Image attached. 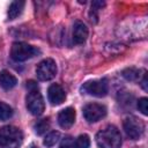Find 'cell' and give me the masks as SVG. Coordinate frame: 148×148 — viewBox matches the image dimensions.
I'll return each instance as SVG.
<instances>
[{
    "label": "cell",
    "mask_w": 148,
    "mask_h": 148,
    "mask_svg": "<svg viewBox=\"0 0 148 148\" xmlns=\"http://www.w3.org/2000/svg\"><path fill=\"white\" fill-rule=\"evenodd\" d=\"M13 109L9 104L5 102H0V121L8 120L13 117Z\"/></svg>",
    "instance_id": "14"
},
{
    "label": "cell",
    "mask_w": 148,
    "mask_h": 148,
    "mask_svg": "<svg viewBox=\"0 0 148 148\" xmlns=\"http://www.w3.org/2000/svg\"><path fill=\"white\" fill-rule=\"evenodd\" d=\"M17 83V79L14 74H12L9 71H1L0 72V86L1 88H3L5 90H9L12 88H14Z\"/></svg>",
    "instance_id": "12"
},
{
    "label": "cell",
    "mask_w": 148,
    "mask_h": 148,
    "mask_svg": "<svg viewBox=\"0 0 148 148\" xmlns=\"http://www.w3.org/2000/svg\"><path fill=\"white\" fill-rule=\"evenodd\" d=\"M59 139H60V133L58 131H52L49 134H46L43 143H44V146L50 148V147H53L59 141Z\"/></svg>",
    "instance_id": "16"
},
{
    "label": "cell",
    "mask_w": 148,
    "mask_h": 148,
    "mask_svg": "<svg viewBox=\"0 0 148 148\" xmlns=\"http://www.w3.org/2000/svg\"><path fill=\"white\" fill-rule=\"evenodd\" d=\"M59 148H76L75 146V140L71 136H67L65 139H62L61 143H60V147Z\"/></svg>",
    "instance_id": "20"
},
{
    "label": "cell",
    "mask_w": 148,
    "mask_h": 148,
    "mask_svg": "<svg viewBox=\"0 0 148 148\" xmlns=\"http://www.w3.org/2000/svg\"><path fill=\"white\" fill-rule=\"evenodd\" d=\"M75 117H76V113H75V110L74 108H66L64 110H61L58 114V123L60 125V127L62 128H69L73 126L74 121H75Z\"/></svg>",
    "instance_id": "11"
},
{
    "label": "cell",
    "mask_w": 148,
    "mask_h": 148,
    "mask_svg": "<svg viewBox=\"0 0 148 148\" xmlns=\"http://www.w3.org/2000/svg\"><path fill=\"white\" fill-rule=\"evenodd\" d=\"M25 2L24 1H13L8 8V20H15L18 15H21V13L23 12Z\"/></svg>",
    "instance_id": "13"
},
{
    "label": "cell",
    "mask_w": 148,
    "mask_h": 148,
    "mask_svg": "<svg viewBox=\"0 0 148 148\" xmlns=\"http://www.w3.org/2000/svg\"><path fill=\"white\" fill-rule=\"evenodd\" d=\"M28 94L25 97V105L28 111L34 116H40L45 110L44 98L38 89V86L35 81H27Z\"/></svg>",
    "instance_id": "1"
},
{
    "label": "cell",
    "mask_w": 148,
    "mask_h": 148,
    "mask_svg": "<svg viewBox=\"0 0 148 148\" xmlns=\"http://www.w3.org/2000/svg\"><path fill=\"white\" fill-rule=\"evenodd\" d=\"M38 53H39V51L35 46L29 45L23 42L14 43L10 49V57L15 61H25L28 59L34 58Z\"/></svg>",
    "instance_id": "4"
},
{
    "label": "cell",
    "mask_w": 148,
    "mask_h": 148,
    "mask_svg": "<svg viewBox=\"0 0 148 148\" xmlns=\"http://www.w3.org/2000/svg\"><path fill=\"white\" fill-rule=\"evenodd\" d=\"M76 148H89L90 147V139L87 134H81L75 139Z\"/></svg>",
    "instance_id": "18"
},
{
    "label": "cell",
    "mask_w": 148,
    "mask_h": 148,
    "mask_svg": "<svg viewBox=\"0 0 148 148\" xmlns=\"http://www.w3.org/2000/svg\"><path fill=\"white\" fill-rule=\"evenodd\" d=\"M109 91V86L105 80L87 81L81 87V92L94 97H104Z\"/></svg>",
    "instance_id": "6"
},
{
    "label": "cell",
    "mask_w": 148,
    "mask_h": 148,
    "mask_svg": "<svg viewBox=\"0 0 148 148\" xmlns=\"http://www.w3.org/2000/svg\"><path fill=\"white\" fill-rule=\"evenodd\" d=\"M123 126L126 135L132 140H139L145 132V124L142 123L141 119L134 116L126 117L124 119Z\"/></svg>",
    "instance_id": "5"
},
{
    "label": "cell",
    "mask_w": 148,
    "mask_h": 148,
    "mask_svg": "<svg viewBox=\"0 0 148 148\" xmlns=\"http://www.w3.org/2000/svg\"><path fill=\"white\" fill-rule=\"evenodd\" d=\"M123 76L128 81H138L140 79V69L136 68H126L123 71Z\"/></svg>",
    "instance_id": "17"
},
{
    "label": "cell",
    "mask_w": 148,
    "mask_h": 148,
    "mask_svg": "<svg viewBox=\"0 0 148 148\" xmlns=\"http://www.w3.org/2000/svg\"><path fill=\"white\" fill-rule=\"evenodd\" d=\"M96 143L99 148H120L121 135L118 128L109 125L96 134Z\"/></svg>",
    "instance_id": "2"
},
{
    "label": "cell",
    "mask_w": 148,
    "mask_h": 148,
    "mask_svg": "<svg viewBox=\"0 0 148 148\" xmlns=\"http://www.w3.org/2000/svg\"><path fill=\"white\" fill-rule=\"evenodd\" d=\"M88 38V28L87 25L81 22L76 21L73 25V32H72V39L74 44H83Z\"/></svg>",
    "instance_id": "10"
},
{
    "label": "cell",
    "mask_w": 148,
    "mask_h": 148,
    "mask_svg": "<svg viewBox=\"0 0 148 148\" xmlns=\"http://www.w3.org/2000/svg\"><path fill=\"white\" fill-rule=\"evenodd\" d=\"M138 109L142 114H148V99L146 97H142L138 101Z\"/></svg>",
    "instance_id": "19"
},
{
    "label": "cell",
    "mask_w": 148,
    "mask_h": 148,
    "mask_svg": "<svg viewBox=\"0 0 148 148\" xmlns=\"http://www.w3.org/2000/svg\"><path fill=\"white\" fill-rule=\"evenodd\" d=\"M141 82H142L141 86H142L143 90L147 91V90H148V87H147V74H146V73L143 74V77H142V81H141Z\"/></svg>",
    "instance_id": "21"
},
{
    "label": "cell",
    "mask_w": 148,
    "mask_h": 148,
    "mask_svg": "<svg viewBox=\"0 0 148 148\" xmlns=\"http://www.w3.org/2000/svg\"><path fill=\"white\" fill-rule=\"evenodd\" d=\"M82 112L88 123H96L106 116V108L98 103H89L83 108Z\"/></svg>",
    "instance_id": "8"
},
{
    "label": "cell",
    "mask_w": 148,
    "mask_h": 148,
    "mask_svg": "<svg viewBox=\"0 0 148 148\" xmlns=\"http://www.w3.org/2000/svg\"><path fill=\"white\" fill-rule=\"evenodd\" d=\"M47 98L52 105H59L66 99V92L60 84L52 83L47 89Z\"/></svg>",
    "instance_id": "9"
},
{
    "label": "cell",
    "mask_w": 148,
    "mask_h": 148,
    "mask_svg": "<svg viewBox=\"0 0 148 148\" xmlns=\"http://www.w3.org/2000/svg\"><path fill=\"white\" fill-rule=\"evenodd\" d=\"M23 134L18 127L7 125L0 128V148H20Z\"/></svg>",
    "instance_id": "3"
},
{
    "label": "cell",
    "mask_w": 148,
    "mask_h": 148,
    "mask_svg": "<svg viewBox=\"0 0 148 148\" xmlns=\"http://www.w3.org/2000/svg\"><path fill=\"white\" fill-rule=\"evenodd\" d=\"M49 128H50V120H49V118L40 119V120H38L34 125V130H35L36 134H38V135L44 134Z\"/></svg>",
    "instance_id": "15"
},
{
    "label": "cell",
    "mask_w": 148,
    "mask_h": 148,
    "mask_svg": "<svg viewBox=\"0 0 148 148\" xmlns=\"http://www.w3.org/2000/svg\"><path fill=\"white\" fill-rule=\"evenodd\" d=\"M37 79L40 81H50L57 75V64L53 59L46 58L42 60L36 68Z\"/></svg>",
    "instance_id": "7"
},
{
    "label": "cell",
    "mask_w": 148,
    "mask_h": 148,
    "mask_svg": "<svg viewBox=\"0 0 148 148\" xmlns=\"http://www.w3.org/2000/svg\"><path fill=\"white\" fill-rule=\"evenodd\" d=\"M31 148H38V147H35V146H34V147H31Z\"/></svg>",
    "instance_id": "22"
}]
</instances>
